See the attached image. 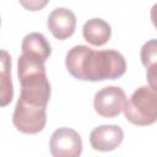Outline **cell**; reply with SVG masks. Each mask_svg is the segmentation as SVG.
<instances>
[{
    "label": "cell",
    "mask_w": 157,
    "mask_h": 157,
    "mask_svg": "<svg viewBox=\"0 0 157 157\" xmlns=\"http://www.w3.org/2000/svg\"><path fill=\"white\" fill-rule=\"evenodd\" d=\"M65 65L75 78L92 82L117 80L126 71V61L119 52L93 50L87 45L72 47L66 54Z\"/></svg>",
    "instance_id": "6da1fadb"
},
{
    "label": "cell",
    "mask_w": 157,
    "mask_h": 157,
    "mask_svg": "<svg viewBox=\"0 0 157 157\" xmlns=\"http://www.w3.org/2000/svg\"><path fill=\"white\" fill-rule=\"evenodd\" d=\"M17 76L21 85L20 98L47 108L50 98V83L44 63L21 54L17 60Z\"/></svg>",
    "instance_id": "7a4b0ae2"
},
{
    "label": "cell",
    "mask_w": 157,
    "mask_h": 157,
    "mask_svg": "<svg viewBox=\"0 0 157 157\" xmlns=\"http://www.w3.org/2000/svg\"><path fill=\"white\" fill-rule=\"evenodd\" d=\"M128 121L146 126L157 121V91L150 86H141L130 96L123 109Z\"/></svg>",
    "instance_id": "3957f363"
},
{
    "label": "cell",
    "mask_w": 157,
    "mask_h": 157,
    "mask_svg": "<svg viewBox=\"0 0 157 157\" xmlns=\"http://www.w3.org/2000/svg\"><path fill=\"white\" fill-rule=\"evenodd\" d=\"M12 123L20 132L31 135L38 134L45 128L47 108L18 98L12 114Z\"/></svg>",
    "instance_id": "277c9868"
},
{
    "label": "cell",
    "mask_w": 157,
    "mask_h": 157,
    "mask_svg": "<svg viewBox=\"0 0 157 157\" xmlns=\"http://www.w3.org/2000/svg\"><path fill=\"white\" fill-rule=\"evenodd\" d=\"M126 103V94L118 86H107L94 94L93 107L97 114L104 118L119 115Z\"/></svg>",
    "instance_id": "5b68a950"
},
{
    "label": "cell",
    "mask_w": 157,
    "mask_h": 157,
    "mask_svg": "<svg viewBox=\"0 0 157 157\" xmlns=\"http://www.w3.org/2000/svg\"><path fill=\"white\" fill-rule=\"evenodd\" d=\"M49 150L54 157H78L82 153L81 136L74 129L59 128L50 136Z\"/></svg>",
    "instance_id": "8992f818"
},
{
    "label": "cell",
    "mask_w": 157,
    "mask_h": 157,
    "mask_svg": "<svg viewBox=\"0 0 157 157\" xmlns=\"http://www.w3.org/2000/svg\"><path fill=\"white\" fill-rule=\"evenodd\" d=\"M124 140V131L118 125H99L90 134L91 147L96 151L108 152L120 146Z\"/></svg>",
    "instance_id": "52a82bcc"
},
{
    "label": "cell",
    "mask_w": 157,
    "mask_h": 157,
    "mask_svg": "<svg viewBox=\"0 0 157 157\" xmlns=\"http://www.w3.org/2000/svg\"><path fill=\"white\" fill-rule=\"evenodd\" d=\"M47 26L54 38L59 40L67 39L76 29V16L75 13L65 7H58L53 10L47 20Z\"/></svg>",
    "instance_id": "ba28073f"
},
{
    "label": "cell",
    "mask_w": 157,
    "mask_h": 157,
    "mask_svg": "<svg viewBox=\"0 0 157 157\" xmlns=\"http://www.w3.org/2000/svg\"><path fill=\"white\" fill-rule=\"evenodd\" d=\"M21 49L22 54L34 58L44 64L52 54V47L49 42L42 33L38 32H32L27 34L22 40Z\"/></svg>",
    "instance_id": "9c48e42d"
},
{
    "label": "cell",
    "mask_w": 157,
    "mask_h": 157,
    "mask_svg": "<svg viewBox=\"0 0 157 157\" xmlns=\"http://www.w3.org/2000/svg\"><path fill=\"white\" fill-rule=\"evenodd\" d=\"M82 34L86 42L94 47H102L108 43L112 36V28L107 21L103 18H91L85 22L82 28Z\"/></svg>",
    "instance_id": "30bf717a"
},
{
    "label": "cell",
    "mask_w": 157,
    "mask_h": 157,
    "mask_svg": "<svg viewBox=\"0 0 157 157\" xmlns=\"http://www.w3.org/2000/svg\"><path fill=\"white\" fill-rule=\"evenodd\" d=\"M1 104L6 107L13 97L11 81V56L6 50H1Z\"/></svg>",
    "instance_id": "8fae6325"
},
{
    "label": "cell",
    "mask_w": 157,
    "mask_h": 157,
    "mask_svg": "<svg viewBox=\"0 0 157 157\" xmlns=\"http://www.w3.org/2000/svg\"><path fill=\"white\" fill-rule=\"evenodd\" d=\"M140 58L145 67L157 63V39H150L142 45Z\"/></svg>",
    "instance_id": "7c38bea8"
},
{
    "label": "cell",
    "mask_w": 157,
    "mask_h": 157,
    "mask_svg": "<svg viewBox=\"0 0 157 157\" xmlns=\"http://www.w3.org/2000/svg\"><path fill=\"white\" fill-rule=\"evenodd\" d=\"M18 2L21 4V6L25 10L28 11H39L42 9H44L49 0H18Z\"/></svg>",
    "instance_id": "4fadbf2b"
},
{
    "label": "cell",
    "mask_w": 157,
    "mask_h": 157,
    "mask_svg": "<svg viewBox=\"0 0 157 157\" xmlns=\"http://www.w3.org/2000/svg\"><path fill=\"white\" fill-rule=\"evenodd\" d=\"M146 69H147V71H146V80L148 82V86L157 91V63L150 65Z\"/></svg>",
    "instance_id": "5bb4252c"
},
{
    "label": "cell",
    "mask_w": 157,
    "mask_h": 157,
    "mask_svg": "<svg viewBox=\"0 0 157 157\" xmlns=\"http://www.w3.org/2000/svg\"><path fill=\"white\" fill-rule=\"evenodd\" d=\"M150 18L152 21V25L155 26V28L157 29V2L152 6L151 11H150Z\"/></svg>",
    "instance_id": "9a60e30c"
}]
</instances>
